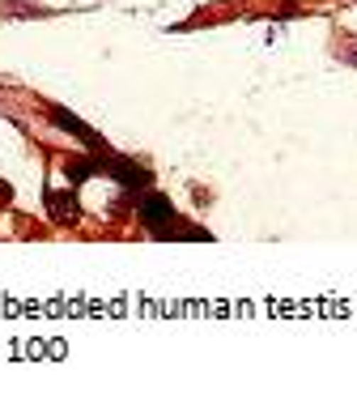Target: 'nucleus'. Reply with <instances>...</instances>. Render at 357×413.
Listing matches in <instances>:
<instances>
[{"label": "nucleus", "mask_w": 357, "mask_h": 413, "mask_svg": "<svg viewBox=\"0 0 357 413\" xmlns=\"http://www.w3.org/2000/svg\"><path fill=\"white\" fill-rule=\"evenodd\" d=\"M98 171H106V175H111V179H119L123 188H145V183H149V171H141L132 158L102 154V149H98Z\"/></svg>", "instance_id": "nucleus-2"}, {"label": "nucleus", "mask_w": 357, "mask_h": 413, "mask_svg": "<svg viewBox=\"0 0 357 413\" xmlns=\"http://www.w3.org/2000/svg\"><path fill=\"white\" fill-rule=\"evenodd\" d=\"M0 200H4V205L13 200V188H9V183H0Z\"/></svg>", "instance_id": "nucleus-7"}, {"label": "nucleus", "mask_w": 357, "mask_h": 413, "mask_svg": "<svg viewBox=\"0 0 357 413\" xmlns=\"http://www.w3.org/2000/svg\"><path fill=\"white\" fill-rule=\"evenodd\" d=\"M64 175H68V183L77 188V183H85L89 175H98V149H94V158H77V162H68L64 166Z\"/></svg>", "instance_id": "nucleus-5"}, {"label": "nucleus", "mask_w": 357, "mask_h": 413, "mask_svg": "<svg viewBox=\"0 0 357 413\" xmlns=\"http://www.w3.org/2000/svg\"><path fill=\"white\" fill-rule=\"evenodd\" d=\"M47 205H51V218L55 222H72L77 218V192H51Z\"/></svg>", "instance_id": "nucleus-4"}, {"label": "nucleus", "mask_w": 357, "mask_h": 413, "mask_svg": "<svg viewBox=\"0 0 357 413\" xmlns=\"http://www.w3.org/2000/svg\"><path fill=\"white\" fill-rule=\"evenodd\" d=\"M141 222H145L149 235H158V239H166V235L179 230V222H175V205H170L166 196H158V192L141 196Z\"/></svg>", "instance_id": "nucleus-1"}, {"label": "nucleus", "mask_w": 357, "mask_h": 413, "mask_svg": "<svg viewBox=\"0 0 357 413\" xmlns=\"http://www.w3.org/2000/svg\"><path fill=\"white\" fill-rule=\"evenodd\" d=\"M47 115H51V124H55V128L72 132V136H77L81 145H89V149H102V136H98V132H94V128H89L85 119H77L72 111H64V107H55V102H51V107H47Z\"/></svg>", "instance_id": "nucleus-3"}, {"label": "nucleus", "mask_w": 357, "mask_h": 413, "mask_svg": "<svg viewBox=\"0 0 357 413\" xmlns=\"http://www.w3.org/2000/svg\"><path fill=\"white\" fill-rule=\"evenodd\" d=\"M0 13L4 17H47L43 4H17V0H0Z\"/></svg>", "instance_id": "nucleus-6"}]
</instances>
